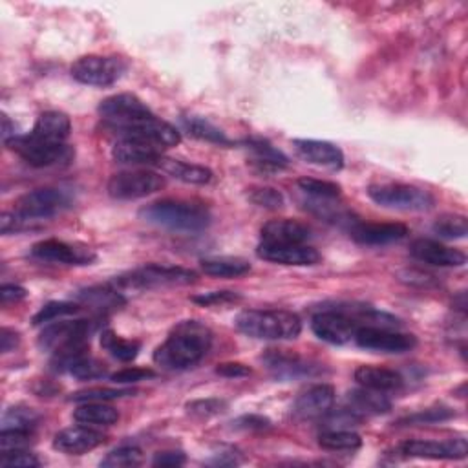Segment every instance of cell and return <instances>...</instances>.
I'll return each mask as SVG.
<instances>
[{
  "instance_id": "obj_1",
  "label": "cell",
  "mask_w": 468,
  "mask_h": 468,
  "mask_svg": "<svg viewBox=\"0 0 468 468\" xmlns=\"http://www.w3.org/2000/svg\"><path fill=\"white\" fill-rule=\"evenodd\" d=\"M212 346V333L198 320L179 322L167 341L154 351V363L168 372L196 366Z\"/></svg>"
},
{
  "instance_id": "obj_2",
  "label": "cell",
  "mask_w": 468,
  "mask_h": 468,
  "mask_svg": "<svg viewBox=\"0 0 468 468\" xmlns=\"http://www.w3.org/2000/svg\"><path fill=\"white\" fill-rule=\"evenodd\" d=\"M143 222L184 233H198L210 226V210L198 200L167 198L154 201L139 210Z\"/></svg>"
},
{
  "instance_id": "obj_3",
  "label": "cell",
  "mask_w": 468,
  "mask_h": 468,
  "mask_svg": "<svg viewBox=\"0 0 468 468\" xmlns=\"http://www.w3.org/2000/svg\"><path fill=\"white\" fill-rule=\"evenodd\" d=\"M236 328L260 341H295L302 332L297 313L287 309H247L236 316Z\"/></svg>"
},
{
  "instance_id": "obj_4",
  "label": "cell",
  "mask_w": 468,
  "mask_h": 468,
  "mask_svg": "<svg viewBox=\"0 0 468 468\" xmlns=\"http://www.w3.org/2000/svg\"><path fill=\"white\" fill-rule=\"evenodd\" d=\"M196 278L198 275L185 267L151 264L119 276L112 283L116 287H127V290H152V287H167V285H189L194 283Z\"/></svg>"
},
{
  "instance_id": "obj_5",
  "label": "cell",
  "mask_w": 468,
  "mask_h": 468,
  "mask_svg": "<svg viewBox=\"0 0 468 468\" xmlns=\"http://www.w3.org/2000/svg\"><path fill=\"white\" fill-rule=\"evenodd\" d=\"M368 196L381 207L405 212H424L436 205V198L428 191L408 184L372 185L368 189Z\"/></svg>"
},
{
  "instance_id": "obj_6",
  "label": "cell",
  "mask_w": 468,
  "mask_h": 468,
  "mask_svg": "<svg viewBox=\"0 0 468 468\" xmlns=\"http://www.w3.org/2000/svg\"><path fill=\"white\" fill-rule=\"evenodd\" d=\"M6 147L17 152L28 165L35 168H50L68 165L76 158V151L66 143H43L31 135H17L6 143Z\"/></svg>"
},
{
  "instance_id": "obj_7",
  "label": "cell",
  "mask_w": 468,
  "mask_h": 468,
  "mask_svg": "<svg viewBox=\"0 0 468 468\" xmlns=\"http://www.w3.org/2000/svg\"><path fill=\"white\" fill-rule=\"evenodd\" d=\"M71 205V196L64 189H35L19 198L15 210L33 227L35 224L53 218Z\"/></svg>"
},
{
  "instance_id": "obj_8",
  "label": "cell",
  "mask_w": 468,
  "mask_h": 468,
  "mask_svg": "<svg viewBox=\"0 0 468 468\" xmlns=\"http://www.w3.org/2000/svg\"><path fill=\"white\" fill-rule=\"evenodd\" d=\"M167 182L160 172L125 170L118 172L108 182V194L114 200H139L165 189Z\"/></svg>"
},
{
  "instance_id": "obj_9",
  "label": "cell",
  "mask_w": 468,
  "mask_h": 468,
  "mask_svg": "<svg viewBox=\"0 0 468 468\" xmlns=\"http://www.w3.org/2000/svg\"><path fill=\"white\" fill-rule=\"evenodd\" d=\"M151 114V108L134 94H116L112 97H106L99 104L101 119L116 134Z\"/></svg>"
},
{
  "instance_id": "obj_10",
  "label": "cell",
  "mask_w": 468,
  "mask_h": 468,
  "mask_svg": "<svg viewBox=\"0 0 468 468\" xmlns=\"http://www.w3.org/2000/svg\"><path fill=\"white\" fill-rule=\"evenodd\" d=\"M127 64L119 57L85 55L71 64V78L88 86H111L121 79Z\"/></svg>"
},
{
  "instance_id": "obj_11",
  "label": "cell",
  "mask_w": 468,
  "mask_h": 468,
  "mask_svg": "<svg viewBox=\"0 0 468 468\" xmlns=\"http://www.w3.org/2000/svg\"><path fill=\"white\" fill-rule=\"evenodd\" d=\"M361 328L355 316L348 311V308L341 309H324L316 313L311 320V330L313 333L330 344H348L355 339L357 330Z\"/></svg>"
},
{
  "instance_id": "obj_12",
  "label": "cell",
  "mask_w": 468,
  "mask_h": 468,
  "mask_svg": "<svg viewBox=\"0 0 468 468\" xmlns=\"http://www.w3.org/2000/svg\"><path fill=\"white\" fill-rule=\"evenodd\" d=\"M353 342L363 349L381 351V353H405L417 346V339L414 335L395 332L391 328H381V326L358 328Z\"/></svg>"
},
{
  "instance_id": "obj_13",
  "label": "cell",
  "mask_w": 468,
  "mask_h": 468,
  "mask_svg": "<svg viewBox=\"0 0 468 468\" xmlns=\"http://www.w3.org/2000/svg\"><path fill=\"white\" fill-rule=\"evenodd\" d=\"M95 322L90 320H62L53 322L39 337V346L46 351H59L62 348L74 346V344H85L88 342L90 335L95 332Z\"/></svg>"
},
{
  "instance_id": "obj_14",
  "label": "cell",
  "mask_w": 468,
  "mask_h": 468,
  "mask_svg": "<svg viewBox=\"0 0 468 468\" xmlns=\"http://www.w3.org/2000/svg\"><path fill=\"white\" fill-rule=\"evenodd\" d=\"M262 361L266 363L267 370L282 381H291V379H304V377H315L322 374L320 365L309 361V358L285 351V349H269Z\"/></svg>"
},
{
  "instance_id": "obj_15",
  "label": "cell",
  "mask_w": 468,
  "mask_h": 468,
  "mask_svg": "<svg viewBox=\"0 0 468 468\" xmlns=\"http://www.w3.org/2000/svg\"><path fill=\"white\" fill-rule=\"evenodd\" d=\"M31 255L45 262L64 264V266H90L95 260V253L92 249L55 238L35 243L31 247Z\"/></svg>"
},
{
  "instance_id": "obj_16",
  "label": "cell",
  "mask_w": 468,
  "mask_h": 468,
  "mask_svg": "<svg viewBox=\"0 0 468 468\" xmlns=\"http://www.w3.org/2000/svg\"><path fill=\"white\" fill-rule=\"evenodd\" d=\"M262 260L280 264V266H315L320 262L318 250L306 243H267L262 242L257 249Z\"/></svg>"
},
{
  "instance_id": "obj_17",
  "label": "cell",
  "mask_w": 468,
  "mask_h": 468,
  "mask_svg": "<svg viewBox=\"0 0 468 468\" xmlns=\"http://www.w3.org/2000/svg\"><path fill=\"white\" fill-rule=\"evenodd\" d=\"M401 454L417 459H464L468 454V443L463 438L448 441L414 439L401 445Z\"/></svg>"
},
{
  "instance_id": "obj_18",
  "label": "cell",
  "mask_w": 468,
  "mask_h": 468,
  "mask_svg": "<svg viewBox=\"0 0 468 468\" xmlns=\"http://www.w3.org/2000/svg\"><path fill=\"white\" fill-rule=\"evenodd\" d=\"M410 253L423 264L438 266V267H461L466 264L464 253L459 249L448 247L438 240L419 238L412 243Z\"/></svg>"
},
{
  "instance_id": "obj_19",
  "label": "cell",
  "mask_w": 468,
  "mask_h": 468,
  "mask_svg": "<svg viewBox=\"0 0 468 468\" xmlns=\"http://www.w3.org/2000/svg\"><path fill=\"white\" fill-rule=\"evenodd\" d=\"M104 441H106L104 434L83 424V426H71L61 430L53 439V448L68 456H83L86 452L99 448L101 445H104Z\"/></svg>"
},
{
  "instance_id": "obj_20",
  "label": "cell",
  "mask_w": 468,
  "mask_h": 468,
  "mask_svg": "<svg viewBox=\"0 0 468 468\" xmlns=\"http://www.w3.org/2000/svg\"><path fill=\"white\" fill-rule=\"evenodd\" d=\"M293 147L297 154L316 167H324L330 170H341L344 167V154L342 151L330 141L318 139H295Z\"/></svg>"
},
{
  "instance_id": "obj_21",
  "label": "cell",
  "mask_w": 468,
  "mask_h": 468,
  "mask_svg": "<svg viewBox=\"0 0 468 468\" xmlns=\"http://www.w3.org/2000/svg\"><path fill=\"white\" fill-rule=\"evenodd\" d=\"M333 405L335 388L330 384H315L299 395L293 406V414L300 419H316L330 414Z\"/></svg>"
},
{
  "instance_id": "obj_22",
  "label": "cell",
  "mask_w": 468,
  "mask_h": 468,
  "mask_svg": "<svg viewBox=\"0 0 468 468\" xmlns=\"http://www.w3.org/2000/svg\"><path fill=\"white\" fill-rule=\"evenodd\" d=\"M161 156V149L139 139L119 137L112 147V158L123 165H156Z\"/></svg>"
},
{
  "instance_id": "obj_23",
  "label": "cell",
  "mask_w": 468,
  "mask_h": 468,
  "mask_svg": "<svg viewBox=\"0 0 468 468\" xmlns=\"http://www.w3.org/2000/svg\"><path fill=\"white\" fill-rule=\"evenodd\" d=\"M408 236V227L405 224H355L351 229V238L361 245H386L399 242Z\"/></svg>"
},
{
  "instance_id": "obj_24",
  "label": "cell",
  "mask_w": 468,
  "mask_h": 468,
  "mask_svg": "<svg viewBox=\"0 0 468 468\" xmlns=\"http://www.w3.org/2000/svg\"><path fill=\"white\" fill-rule=\"evenodd\" d=\"M260 234L267 243H306L311 238V229L302 222L280 218L267 222Z\"/></svg>"
},
{
  "instance_id": "obj_25",
  "label": "cell",
  "mask_w": 468,
  "mask_h": 468,
  "mask_svg": "<svg viewBox=\"0 0 468 468\" xmlns=\"http://www.w3.org/2000/svg\"><path fill=\"white\" fill-rule=\"evenodd\" d=\"M76 302L79 306H88L90 309H95L99 313H108V311H116L121 309L127 300L121 295V291L118 287H114L112 283H106V285H95V287H88V290H83L76 295Z\"/></svg>"
},
{
  "instance_id": "obj_26",
  "label": "cell",
  "mask_w": 468,
  "mask_h": 468,
  "mask_svg": "<svg viewBox=\"0 0 468 468\" xmlns=\"http://www.w3.org/2000/svg\"><path fill=\"white\" fill-rule=\"evenodd\" d=\"M355 381L363 388L375 391H398L405 386V379L399 372L381 366H358L355 370Z\"/></svg>"
},
{
  "instance_id": "obj_27",
  "label": "cell",
  "mask_w": 468,
  "mask_h": 468,
  "mask_svg": "<svg viewBox=\"0 0 468 468\" xmlns=\"http://www.w3.org/2000/svg\"><path fill=\"white\" fill-rule=\"evenodd\" d=\"M70 132H71L70 118L62 112L50 111L39 116L29 135L43 143H57V145H61V143H64L70 137Z\"/></svg>"
},
{
  "instance_id": "obj_28",
  "label": "cell",
  "mask_w": 468,
  "mask_h": 468,
  "mask_svg": "<svg viewBox=\"0 0 468 468\" xmlns=\"http://www.w3.org/2000/svg\"><path fill=\"white\" fill-rule=\"evenodd\" d=\"M154 167H158L161 172L179 179V182L191 184V185H207L212 179V172L207 167L165 158V156H161Z\"/></svg>"
},
{
  "instance_id": "obj_29",
  "label": "cell",
  "mask_w": 468,
  "mask_h": 468,
  "mask_svg": "<svg viewBox=\"0 0 468 468\" xmlns=\"http://www.w3.org/2000/svg\"><path fill=\"white\" fill-rule=\"evenodd\" d=\"M348 403L349 410L353 414H365V415H379L386 414L391 408L390 399L382 391L361 388V390H353L348 393Z\"/></svg>"
},
{
  "instance_id": "obj_30",
  "label": "cell",
  "mask_w": 468,
  "mask_h": 468,
  "mask_svg": "<svg viewBox=\"0 0 468 468\" xmlns=\"http://www.w3.org/2000/svg\"><path fill=\"white\" fill-rule=\"evenodd\" d=\"M74 419L86 426H112L119 419V412L106 403H83L74 410Z\"/></svg>"
},
{
  "instance_id": "obj_31",
  "label": "cell",
  "mask_w": 468,
  "mask_h": 468,
  "mask_svg": "<svg viewBox=\"0 0 468 468\" xmlns=\"http://www.w3.org/2000/svg\"><path fill=\"white\" fill-rule=\"evenodd\" d=\"M318 445L328 452H355L363 447V439L351 430L330 428L318 436Z\"/></svg>"
},
{
  "instance_id": "obj_32",
  "label": "cell",
  "mask_w": 468,
  "mask_h": 468,
  "mask_svg": "<svg viewBox=\"0 0 468 468\" xmlns=\"http://www.w3.org/2000/svg\"><path fill=\"white\" fill-rule=\"evenodd\" d=\"M201 269L209 276L216 278H236L243 276L250 271V264L242 260V259H231V257H222V259H207L201 262Z\"/></svg>"
},
{
  "instance_id": "obj_33",
  "label": "cell",
  "mask_w": 468,
  "mask_h": 468,
  "mask_svg": "<svg viewBox=\"0 0 468 468\" xmlns=\"http://www.w3.org/2000/svg\"><path fill=\"white\" fill-rule=\"evenodd\" d=\"M101 346L104 351L111 353L114 358L121 363H130L139 355L141 342L128 341L119 335H116L112 330H104L101 335Z\"/></svg>"
},
{
  "instance_id": "obj_34",
  "label": "cell",
  "mask_w": 468,
  "mask_h": 468,
  "mask_svg": "<svg viewBox=\"0 0 468 468\" xmlns=\"http://www.w3.org/2000/svg\"><path fill=\"white\" fill-rule=\"evenodd\" d=\"M182 123H184V128L196 139H201L207 143H216V145H229L231 143L224 130H220L218 127H214L212 123H209L203 118L189 116V118H184Z\"/></svg>"
},
{
  "instance_id": "obj_35",
  "label": "cell",
  "mask_w": 468,
  "mask_h": 468,
  "mask_svg": "<svg viewBox=\"0 0 468 468\" xmlns=\"http://www.w3.org/2000/svg\"><path fill=\"white\" fill-rule=\"evenodd\" d=\"M41 421V415L35 412L33 408L28 406H13L6 410L3 415V430H19V431H29L33 434V430L37 428Z\"/></svg>"
},
{
  "instance_id": "obj_36",
  "label": "cell",
  "mask_w": 468,
  "mask_h": 468,
  "mask_svg": "<svg viewBox=\"0 0 468 468\" xmlns=\"http://www.w3.org/2000/svg\"><path fill=\"white\" fill-rule=\"evenodd\" d=\"M247 149L255 154V163L262 170H267V168L278 170V168L287 165V158L280 151L271 147L269 143H266V141L250 139V141H247Z\"/></svg>"
},
{
  "instance_id": "obj_37",
  "label": "cell",
  "mask_w": 468,
  "mask_h": 468,
  "mask_svg": "<svg viewBox=\"0 0 468 468\" xmlns=\"http://www.w3.org/2000/svg\"><path fill=\"white\" fill-rule=\"evenodd\" d=\"M135 390L132 388H86L81 391H76L71 395L70 401L76 403H106L112 399L127 398V395H134Z\"/></svg>"
},
{
  "instance_id": "obj_38",
  "label": "cell",
  "mask_w": 468,
  "mask_h": 468,
  "mask_svg": "<svg viewBox=\"0 0 468 468\" xmlns=\"http://www.w3.org/2000/svg\"><path fill=\"white\" fill-rule=\"evenodd\" d=\"M434 233L447 240H461L468 234V222L463 214H445L434 224Z\"/></svg>"
},
{
  "instance_id": "obj_39",
  "label": "cell",
  "mask_w": 468,
  "mask_h": 468,
  "mask_svg": "<svg viewBox=\"0 0 468 468\" xmlns=\"http://www.w3.org/2000/svg\"><path fill=\"white\" fill-rule=\"evenodd\" d=\"M299 187L306 194L316 200H335L341 196V185L328 182V179H316V177H300Z\"/></svg>"
},
{
  "instance_id": "obj_40",
  "label": "cell",
  "mask_w": 468,
  "mask_h": 468,
  "mask_svg": "<svg viewBox=\"0 0 468 468\" xmlns=\"http://www.w3.org/2000/svg\"><path fill=\"white\" fill-rule=\"evenodd\" d=\"M143 461V454L137 447L132 445H123L116 450H112L108 454L103 461L101 466L104 468H130V466H137Z\"/></svg>"
},
{
  "instance_id": "obj_41",
  "label": "cell",
  "mask_w": 468,
  "mask_h": 468,
  "mask_svg": "<svg viewBox=\"0 0 468 468\" xmlns=\"http://www.w3.org/2000/svg\"><path fill=\"white\" fill-rule=\"evenodd\" d=\"M79 304L78 302H50L46 304L37 315L33 316V326H43V324L48 322H55L61 316H68V315H74L79 311Z\"/></svg>"
},
{
  "instance_id": "obj_42",
  "label": "cell",
  "mask_w": 468,
  "mask_h": 468,
  "mask_svg": "<svg viewBox=\"0 0 468 468\" xmlns=\"http://www.w3.org/2000/svg\"><path fill=\"white\" fill-rule=\"evenodd\" d=\"M68 374L74 375L79 381H92V379L103 377L106 374V368L103 363L97 361V358H94L86 353L85 357L79 358V361H76L74 365L70 366Z\"/></svg>"
},
{
  "instance_id": "obj_43",
  "label": "cell",
  "mask_w": 468,
  "mask_h": 468,
  "mask_svg": "<svg viewBox=\"0 0 468 468\" xmlns=\"http://www.w3.org/2000/svg\"><path fill=\"white\" fill-rule=\"evenodd\" d=\"M247 200L262 209L276 210L283 205V194L273 187H250L247 189Z\"/></svg>"
},
{
  "instance_id": "obj_44",
  "label": "cell",
  "mask_w": 468,
  "mask_h": 468,
  "mask_svg": "<svg viewBox=\"0 0 468 468\" xmlns=\"http://www.w3.org/2000/svg\"><path fill=\"white\" fill-rule=\"evenodd\" d=\"M0 464L6 468H35L41 464V461L37 459V456L28 452L26 448H19L12 452H3V456H0Z\"/></svg>"
},
{
  "instance_id": "obj_45",
  "label": "cell",
  "mask_w": 468,
  "mask_h": 468,
  "mask_svg": "<svg viewBox=\"0 0 468 468\" xmlns=\"http://www.w3.org/2000/svg\"><path fill=\"white\" fill-rule=\"evenodd\" d=\"M454 417V412L448 408H428L424 412L414 414L406 419L401 421V424H434V423H443Z\"/></svg>"
},
{
  "instance_id": "obj_46",
  "label": "cell",
  "mask_w": 468,
  "mask_h": 468,
  "mask_svg": "<svg viewBox=\"0 0 468 468\" xmlns=\"http://www.w3.org/2000/svg\"><path fill=\"white\" fill-rule=\"evenodd\" d=\"M29 431L19 430H3L0 431V452H12L19 448H26L31 443Z\"/></svg>"
},
{
  "instance_id": "obj_47",
  "label": "cell",
  "mask_w": 468,
  "mask_h": 468,
  "mask_svg": "<svg viewBox=\"0 0 468 468\" xmlns=\"http://www.w3.org/2000/svg\"><path fill=\"white\" fill-rule=\"evenodd\" d=\"M227 403L220 401V399H200V401H193L187 405L189 414L198 415V417H210V415H218L222 412H226Z\"/></svg>"
},
{
  "instance_id": "obj_48",
  "label": "cell",
  "mask_w": 468,
  "mask_h": 468,
  "mask_svg": "<svg viewBox=\"0 0 468 468\" xmlns=\"http://www.w3.org/2000/svg\"><path fill=\"white\" fill-rule=\"evenodd\" d=\"M152 377H156V372L149 368H125V370L112 374L111 381H114L116 384H135V382L147 381Z\"/></svg>"
},
{
  "instance_id": "obj_49",
  "label": "cell",
  "mask_w": 468,
  "mask_h": 468,
  "mask_svg": "<svg viewBox=\"0 0 468 468\" xmlns=\"http://www.w3.org/2000/svg\"><path fill=\"white\" fill-rule=\"evenodd\" d=\"M238 300H240V295L234 291H212V293H205L200 297H193V302L201 304V306H226V304H233Z\"/></svg>"
},
{
  "instance_id": "obj_50",
  "label": "cell",
  "mask_w": 468,
  "mask_h": 468,
  "mask_svg": "<svg viewBox=\"0 0 468 468\" xmlns=\"http://www.w3.org/2000/svg\"><path fill=\"white\" fill-rule=\"evenodd\" d=\"M216 374L227 377V379H242V377L250 375V368L242 363H224V365H218Z\"/></svg>"
},
{
  "instance_id": "obj_51",
  "label": "cell",
  "mask_w": 468,
  "mask_h": 468,
  "mask_svg": "<svg viewBox=\"0 0 468 468\" xmlns=\"http://www.w3.org/2000/svg\"><path fill=\"white\" fill-rule=\"evenodd\" d=\"M26 297H28V291L24 290L22 285L4 283L3 287H0V300H3V304L19 302V300H24Z\"/></svg>"
},
{
  "instance_id": "obj_52",
  "label": "cell",
  "mask_w": 468,
  "mask_h": 468,
  "mask_svg": "<svg viewBox=\"0 0 468 468\" xmlns=\"http://www.w3.org/2000/svg\"><path fill=\"white\" fill-rule=\"evenodd\" d=\"M233 424L234 428H242V430H266L271 426V421L262 415H243L236 419Z\"/></svg>"
},
{
  "instance_id": "obj_53",
  "label": "cell",
  "mask_w": 468,
  "mask_h": 468,
  "mask_svg": "<svg viewBox=\"0 0 468 468\" xmlns=\"http://www.w3.org/2000/svg\"><path fill=\"white\" fill-rule=\"evenodd\" d=\"M187 457L184 452H160L156 454L152 464L154 466H182L185 464Z\"/></svg>"
},
{
  "instance_id": "obj_54",
  "label": "cell",
  "mask_w": 468,
  "mask_h": 468,
  "mask_svg": "<svg viewBox=\"0 0 468 468\" xmlns=\"http://www.w3.org/2000/svg\"><path fill=\"white\" fill-rule=\"evenodd\" d=\"M21 342V337L17 332L10 330V328H3V332H0V349H3V353H10L13 351Z\"/></svg>"
},
{
  "instance_id": "obj_55",
  "label": "cell",
  "mask_w": 468,
  "mask_h": 468,
  "mask_svg": "<svg viewBox=\"0 0 468 468\" xmlns=\"http://www.w3.org/2000/svg\"><path fill=\"white\" fill-rule=\"evenodd\" d=\"M17 135H21V134H17L15 123H12L10 118L4 114V116H3V139H4V143L12 141V139L17 137Z\"/></svg>"
}]
</instances>
